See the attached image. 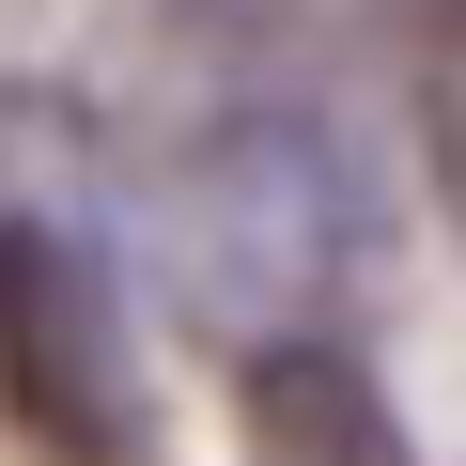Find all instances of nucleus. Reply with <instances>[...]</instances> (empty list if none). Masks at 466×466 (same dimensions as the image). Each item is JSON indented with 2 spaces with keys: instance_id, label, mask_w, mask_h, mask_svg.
<instances>
[{
  "instance_id": "nucleus-1",
  "label": "nucleus",
  "mask_w": 466,
  "mask_h": 466,
  "mask_svg": "<svg viewBox=\"0 0 466 466\" xmlns=\"http://www.w3.org/2000/svg\"><path fill=\"white\" fill-rule=\"evenodd\" d=\"M140 171H156V233L187 296L327 342L311 311L358 265V156L296 94V63H265V32H233V63H156Z\"/></svg>"
},
{
  "instance_id": "nucleus-4",
  "label": "nucleus",
  "mask_w": 466,
  "mask_h": 466,
  "mask_svg": "<svg viewBox=\"0 0 466 466\" xmlns=\"http://www.w3.org/2000/svg\"><path fill=\"white\" fill-rule=\"evenodd\" d=\"M404 16H435V32H466V0H404Z\"/></svg>"
},
{
  "instance_id": "nucleus-2",
  "label": "nucleus",
  "mask_w": 466,
  "mask_h": 466,
  "mask_svg": "<svg viewBox=\"0 0 466 466\" xmlns=\"http://www.w3.org/2000/svg\"><path fill=\"white\" fill-rule=\"evenodd\" d=\"M0 404L47 466H156V373L78 218H0Z\"/></svg>"
},
{
  "instance_id": "nucleus-3",
  "label": "nucleus",
  "mask_w": 466,
  "mask_h": 466,
  "mask_svg": "<svg viewBox=\"0 0 466 466\" xmlns=\"http://www.w3.org/2000/svg\"><path fill=\"white\" fill-rule=\"evenodd\" d=\"M233 420H249V466H420L404 451V404L373 389L358 342H265Z\"/></svg>"
}]
</instances>
